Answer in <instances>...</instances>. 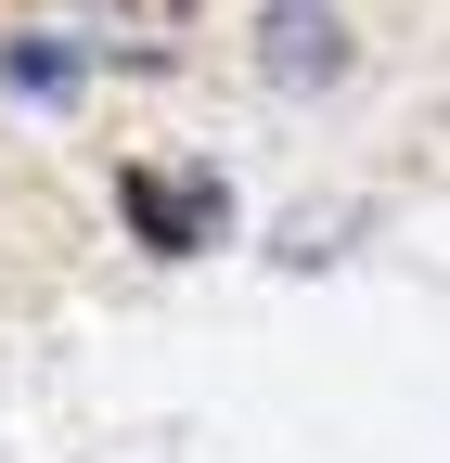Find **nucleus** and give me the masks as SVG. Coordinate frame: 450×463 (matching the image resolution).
Here are the masks:
<instances>
[{"label": "nucleus", "instance_id": "nucleus-1", "mask_svg": "<svg viewBox=\"0 0 450 463\" xmlns=\"http://www.w3.org/2000/svg\"><path fill=\"white\" fill-rule=\"evenodd\" d=\"M129 232L155 258H193V245L232 232V194H219L206 167H129Z\"/></svg>", "mask_w": 450, "mask_h": 463}, {"label": "nucleus", "instance_id": "nucleus-2", "mask_svg": "<svg viewBox=\"0 0 450 463\" xmlns=\"http://www.w3.org/2000/svg\"><path fill=\"white\" fill-rule=\"evenodd\" d=\"M258 78H284V90H334V78H348L334 0H270V14H258Z\"/></svg>", "mask_w": 450, "mask_h": 463}, {"label": "nucleus", "instance_id": "nucleus-3", "mask_svg": "<svg viewBox=\"0 0 450 463\" xmlns=\"http://www.w3.org/2000/svg\"><path fill=\"white\" fill-rule=\"evenodd\" d=\"M14 90H52V103H65V90H78V52H52V39H14Z\"/></svg>", "mask_w": 450, "mask_h": 463}]
</instances>
